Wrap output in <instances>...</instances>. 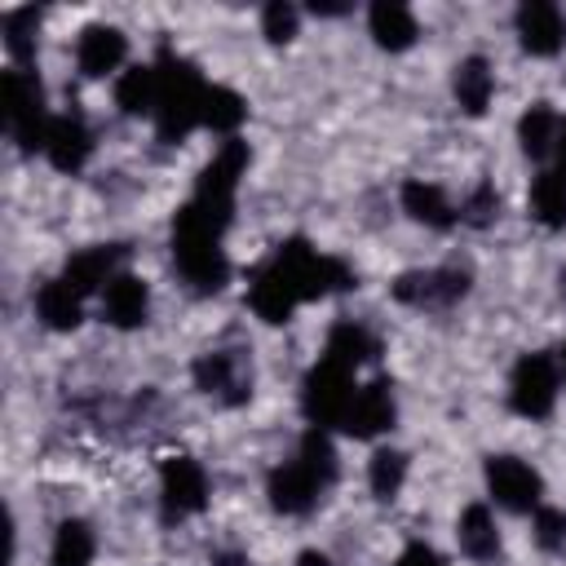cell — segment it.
Here are the masks:
<instances>
[{
	"label": "cell",
	"instance_id": "cell-1",
	"mask_svg": "<svg viewBox=\"0 0 566 566\" xmlns=\"http://www.w3.org/2000/svg\"><path fill=\"white\" fill-rule=\"evenodd\" d=\"M354 283H358V274L340 256H327V252L310 248L305 239H287L252 274L248 305L265 323H287L296 314V305L318 301V296H332V292H345Z\"/></svg>",
	"mask_w": 566,
	"mask_h": 566
},
{
	"label": "cell",
	"instance_id": "cell-2",
	"mask_svg": "<svg viewBox=\"0 0 566 566\" xmlns=\"http://www.w3.org/2000/svg\"><path fill=\"white\" fill-rule=\"evenodd\" d=\"M226 217L199 208L195 199H186L172 217V265L177 274L195 287V292H221L230 283V261L221 252V234H226Z\"/></svg>",
	"mask_w": 566,
	"mask_h": 566
},
{
	"label": "cell",
	"instance_id": "cell-3",
	"mask_svg": "<svg viewBox=\"0 0 566 566\" xmlns=\"http://www.w3.org/2000/svg\"><path fill=\"white\" fill-rule=\"evenodd\" d=\"M332 482H336V447H332L327 429L310 424V429L301 433V442H296V455L283 460V464L270 473L265 491H270V504H274L279 513L301 517V513H310V509L323 500V491H327Z\"/></svg>",
	"mask_w": 566,
	"mask_h": 566
},
{
	"label": "cell",
	"instance_id": "cell-4",
	"mask_svg": "<svg viewBox=\"0 0 566 566\" xmlns=\"http://www.w3.org/2000/svg\"><path fill=\"white\" fill-rule=\"evenodd\" d=\"M155 75H159V97H155V137L159 142H186L199 124H203V97H208V80L199 75L195 62L177 57L172 49H164L155 57Z\"/></svg>",
	"mask_w": 566,
	"mask_h": 566
},
{
	"label": "cell",
	"instance_id": "cell-5",
	"mask_svg": "<svg viewBox=\"0 0 566 566\" xmlns=\"http://www.w3.org/2000/svg\"><path fill=\"white\" fill-rule=\"evenodd\" d=\"M0 111H4V133L9 142H18V150H44V137H49V119L44 115V88H40V75L31 66H9L4 80H0Z\"/></svg>",
	"mask_w": 566,
	"mask_h": 566
},
{
	"label": "cell",
	"instance_id": "cell-6",
	"mask_svg": "<svg viewBox=\"0 0 566 566\" xmlns=\"http://www.w3.org/2000/svg\"><path fill=\"white\" fill-rule=\"evenodd\" d=\"M358 367L332 358V354H318V363L305 371V385H301V411L310 424L318 429H340L345 424V411L358 394V380H354Z\"/></svg>",
	"mask_w": 566,
	"mask_h": 566
},
{
	"label": "cell",
	"instance_id": "cell-7",
	"mask_svg": "<svg viewBox=\"0 0 566 566\" xmlns=\"http://www.w3.org/2000/svg\"><path fill=\"white\" fill-rule=\"evenodd\" d=\"M562 394V367L553 354H522L509 376V407L526 420H548Z\"/></svg>",
	"mask_w": 566,
	"mask_h": 566
},
{
	"label": "cell",
	"instance_id": "cell-8",
	"mask_svg": "<svg viewBox=\"0 0 566 566\" xmlns=\"http://www.w3.org/2000/svg\"><path fill=\"white\" fill-rule=\"evenodd\" d=\"M473 274L464 265H433V270H407L394 279V301L416 310H447L469 296Z\"/></svg>",
	"mask_w": 566,
	"mask_h": 566
},
{
	"label": "cell",
	"instance_id": "cell-9",
	"mask_svg": "<svg viewBox=\"0 0 566 566\" xmlns=\"http://www.w3.org/2000/svg\"><path fill=\"white\" fill-rule=\"evenodd\" d=\"M486 491L509 513H535L544 504V478L522 455H491L486 460Z\"/></svg>",
	"mask_w": 566,
	"mask_h": 566
},
{
	"label": "cell",
	"instance_id": "cell-10",
	"mask_svg": "<svg viewBox=\"0 0 566 566\" xmlns=\"http://www.w3.org/2000/svg\"><path fill=\"white\" fill-rule=\"evenodd\" d=\"M190 371H195V385L226 407H239L252 398V363L239 349H208L195 358Z\"/></svg>",
	"mask_w": 566,
	"mask_h": 566
},
{
	"label": "cell",
	"instance_id": "cell-11",
	"mask_svg": "<svg viewBox=\"0 0 566 566\" xmlns=\"http://www.w3.org/2000/svg\"><path fill=\"white\" fill-rule=\"evenodd\" d=\"M203 504H208V473H203V464L190 460V455L164 460V469H159V513H164V522L195 517Z\"/></svg>",
	"mask_w": 566,
	"mask_h": 566
},
{
	"label": "cell",
	"instance_id": "cell-12",
	"mask_svg": "<svg viewBox=\"0 0 566 566\" xmlns=\"http://www.w3.org/2000/svg\"><path fill=\"white\" fill-rule=\"evenodd\" d=\"M124 57H128V40H124V31L111 27V22H93V27H84L80 40H75V66H80V75H88V80L119 75Z\"/></svg>",
	"mask_w": 566,
	"mask_h": 566
},
{
	"label": "cell",
	"instance_id": "cell-13",
	"mask_svg": "<svg viewBox=\"0 0 566 566\" xmlns=\"http://www.w3.org/2000/svg\"><path fill=\"white\" fill-rule=\"evenodd\" d=\"M394 416H398V407H394V385H389L385 376H376V380L358 385V394H354V402H349L340 429L354 433V438H376V433H385V429L394 424Z\"/></svg>",
	"mask_w": 566,
	"mask_h": 566
},
{
	"label": "cell",
	"instance_id": "cell-14",
	"mask_svg": "<svg viewBox=\"0 0 566 566\" xmlns=\"http://www.w3.org/2000/svg\"><path fill=\"white\" fill-rule=\"evenodd\" d=\"M513 22H517V40L531 57H553L566 44V18L548 0H526Z\"/></svg>",
	"mask_w": 566,
	"mask_h": 566
},
{
	"label": "cell",
	"instance_id": "cell-15",
	"mask_svg": "<svg viewBox=\"0 0 566 566\" xmlns=\"http://www.w3.org/2000/svg\"><path fill=\"white\" fill-rule=\"evenodd\" d=\"M93 155V133L80 115H53L49 119V137H44V159L57 172H80Z\"/></svg>",
	"mask_w": 566,
	"mask_h": 566
},
{
	"label": "cell",
	"instance_id": "cell-16",
	"mask_svg": "<svg viewBox=\"0 0 566 566\" xmlns=\"http://www.w3.org/2000/svg\"><path fill=\"white\" fill-rule=\"evenodd\" d=\"M119 261H124V248H119V243L80 248V252H71L62 279H66L80 296H93V292H106V283L119 274Z\"/></svg>",
	"mask_w": 566,
	"mask_h": 566
},
{
	"label": "cell",
	"instance_id": "cell-17",
	"mask_svg": "<svg viewBox=\"0 0 566 566\" xmlns=\"http://www.w3.org/2000/svg\"><path fill=\"white\" fill-rule=\"evenodd\" d=\"M102 314H106V323H115V327H142L146 314H150V287H146V279L119 270V274L106 283V292H102Z\"/></svg>",
	"mask_w": 566,
	"mask_h": 566
},
{
	"label": "cell",
	"instance_id": "cell-18",
	"mask_svg": "<svg viewBox=\"0 0 566 566\" xmlns=\"http://www.w3.org/2000/svg\"><path fill=\"white\" fill-rule=\"evenodd\" d=\"M402 212H407L411 221L429 226V230H451V226L460 221V208L447 199V190L433 186V181H424V177L402 181Z\"/></svg>",
	"mask_w": 566,
	"mask_h": 566
},
{
	"label": "cell",
	"instance_id": "cell-19",
	"mask_svg": "<svg viewBox=\"0 0 566 566\" xmlns=\"http://www.w3.org/2000/svg\"><path fill=\"white\" fill-rule=\"evenodd\" d=\"M367 31H371V40H376L380 49L402 53V49L416 44L420 22H416V13H411L407 4H398V0H376V4L367 9Z\"/></svg>",
	"mask_w": 566,
	"mask_h": 566
},
{
	"label": "cell",
	"instance_id": "cell-20",
	"mask_svg": "<svg viewBox=\"0 0 566 566\" xmlns=\"http://www.w3.org/2000/svg\"><path fill=\"white\" fill-rule=\"evenodd\" d=\"M35 318L53 332H71L84 318V296L66 279H49L35 287Z\"/></svg>",
	"mask_w": 566,
	"mask_h": 566
},
{
	"label": "cell",
	"instance_id": "cell-21",
	"mask_svg": "<svg viewBox=\"0 0 566 566\" xmlns=\"http://www.w3.org/2000/svg\"><path fill=\"white\" fill-rule=\"evenodd\" d=\"M451 88H455V102L469 111V115H482L491 106V93H495V71L486 57H460L455 62V75H451Z\"/></svg>",
	"mask_w": 566,
	"mask_h": 566
},
{
	"label": "cell",
	"instance_id": "cell-22",
	"mask_svg": "<svg viewBox=\"0 0 566 566\" xmlns=\"http://www.w3.org/2000/svg\"><path fill=\"white\" fill-rule=\"evenodd\" d=\"M155 97H159L155 62H137L115 75V106L124 115H155Z\"/></svg>",
	"mask_w": 566,
	"mask_h": 566
},
{
	"label": "cell",
	"instance_id": "cell-23",
	"mask_svg": "<svg viewBox=\"0 0 566 566\" xmlns=\"http://www.w3.org/2000/svg\"><path fill=\"white\" fill-rule=\"evenodd\" d=\"M455 539H460V553L469 562H495L500 553V531H495V517L486 504H469L460 513V526H455Z\"/></svg>",
	"mask_w": 566,
	"mask_h": 566
},
{
	"label": "cell",
	"instance_id": "cell-24",
	"mask_svg": "<svg viewBox=\"0 0 566 566\" xmlns=\"http://www.w3.org/2000/svg\"><path fill=\"white\" fill-rule=\"evenodd\" d=\"M557 124H562V115H557L548 102H535V106H526V111H522V119H517V142H522V150H526L535 164L553 159Z\"/></svg>",
	"mask_w": 566,
	"mask_h": 566
},
{
	"label": "cell",
	"instance_id": "cell-25",
	"mask_svg": "<svg viewBox=\"0 0 566 566\" xmlns=\"http://www.w3.org/2000/svg\"><path fill=\"white\" fill-rule=\"evenodd\" d=\"M323 354H332V358H340V363H349V367H363V363H371V358L380 354V340H376L363 323L345 318V323H336V327L327 332Z\"/></svg>",
	"mask_w": 566,
	"mask_h": 566
},
{
	"label": "cell",
	"instance_id": "cell-26",
	"mask_svg": "<svg viewBox=\"0 0 566 566\" xmlns=\"http://www.w3.org/2000/svg\"><path fill=\"white\" fill-rule=\"evenodd\" d=\"M97 553V539H93V526L80 522V517H66L57 531H53V548H49V566H88Z\"/></svg>",
	"mask_w": 566,
	"mask_h": 566
},
{
	"label": "cell",
	"instance_id": "cell-27",
	"mask_svg": "<svg viewBox=\"0 0 566 566\" xmlns=\"http://www.w3.org/2000/svg\"><path fill=\"white\" fill-rule=\"evenodd\" d=\"M531 217L548 230H562L566 226V177L544 168L535 181H531Z\"/></svg>",
	"mask_w": 566,
	"mask_h": 566
},
{
	"label": "cell",
	"instance_id": "cell-28",
	"mask_svg": "<svg viewBox=\"0 0 566 566\" xmlns=\"http://www.w3.org/2000/svg\"><path fill=\"white\" fill-rule=\"evenodd\" d=\"M243 119H248V102H243L234 88H226V84H208V97H203V128H212V133H221V137L230 142Z\"/></svg>",
	"mask_w": 566,
	"mask_h": 566
},
{
	"label": "cell",
	"instance_id": "cell-29",
	"mask_svg": "<svg viewBox=\"0 0 566 566\" xmlns=\"http://www.w3.org/2000/svg\"><path fill=\"white\" fill-rule=\"evenodd\" d=\"M0 31H4L9 62H13V66H31V57H35V31H40V13H35L31 4H27V9H4Z\"/></svg>",
	"mask_w": 566,
	"mask_h": 566
},
{
	"label": "cell",
	"instance_id": "cell-30",
	"mask_svg": "<svg viewBox=\"0 0 566 566\" xmlns=\"http://www.w3.org/2000/svg\"><path fill=\"white\" fill-rule=\"evenodd\" d=\"M402 482H407V455H402L398 447H380V451L371 455V464H367V486H371V495H376V500H394V495L402 491Z\"/></svg>",
	"mask_w": 566,
	"mask_h": 566
},
{
	"label": "cell",
	"instance_id": "cell-31",
	"mask_svg": "<svg viewBox=\"0 0 566 566\" xmlns=\"http://www.w3.org/2000/svg\"><path fill=\"white\" fill-rule=\"evenodd\" d=\"M296 27H301L296 4L274 0V4H265V9H261V35H265L270 44H287V40L296 35Z\"/></svg>",
	"mask_w": 566,
	"mask_h": 566
},
{
	"label": "cell",
	"instance_id": "cell-32",
	"mask_svg": "<svg viewBox=\"0 0 566 566\" xmlns=\"http://www.w3.org/2000/svg\"><path fill=\"white\" fill-rule=\"evenodd\" d=\"M495 217H500V195H495V186H491V181H482V186L460 203V221L482 230V226H491Z\"/></svg>",
	"mask_w": 566,
	"mask_h": 566
},
{
	"label": "cell",
	"instance_id": "cell-33",
	"mask_svg": "<svg viewBox=\"0 0 566 566\" xmlns=\"http://www.w3.org/2000/svg\"><path fill=\"white\" fill-rule=\"evenodd\" d=\"M535 544L544 553L566 548V509H553V504H539L535 509Z\"/></svg>",
	"mask_w": 566,
	"mask_h": 566
},
{
	"label": "cell",
	"instance_id": "cell-34",
	"mask_svg": "<svg viewBox=\"0 0 566 566\" xmlns=\"http://www.w3.org/2000/svg\"><path fill=\"white\" fill-rule=\"evenodd\" d=\"M394 566H442V557H438V548L433 544H424V539H411L398 557H394Z\"/></svg>",
	"mask_w": 566,
	"mask_h": 566
},
{
	"label": "cell",
	"instance_id": "cell-35",
	"mask_svg": "<svg viewBox=\"0 0 566 566\" xmlns=\"http://www.w3.org/2000/svg\"><path fill=\"white\" fill-rule=\"evenodd\" d=\"M553 172L566 177V119L557 124V142H553Z\"/></svg>",
	"mask_w": 566,
	"mask_h": 566
},
{
	"label": "cell",
	"instance_id": "cell-36",
	"mask_svg": "<svg viewBox=\"0 0 566 566\" xmlns=\"http://www.w3.org/2000/svg\"><path fill=\"white\" fill-rule=\"evenodd\" d=\"M296 566H332V557H327V553H314V548H305V553L296 557Z\"/></svg>",
	"mask_w": 566,
	"mask_h": 566
},
{
	"label": "cell",
	"instance_id": "cell-37",
	"mask_svg": "<svg viewBox=\"0 0 566 566\" xmlns=\"http://www.w3.org/2000/svg\"><path fill=\"white\" fill-rule=\"evenodd\" d=\"M212 566H248V557H243V553H217Z\"/></svg>",
	"mask_w": 566,
	"mask_h": 566
},
{
	"label": "cell",
	"instance_id": "cell-38",
	"mask_svg": "<svg viewBox=\"0 0 566 566\" xmlns=\"http://www.w3.org/2000/svg\"><path fill=\"white\" fill-rule=\"evenodd\" d=\"M557 367H562V380H566V345H562V354H557Z\"/></svg>",
	"mask_w": 566,
	"mask_h": 566
},
{
	"label": "cell",
	"instance_id": "cell-39",
	"mask_svg": "<svg viewBox=\"0 0 566 566\" xmlns=\"http://www.w3.org/2000/svg\"><path fill=\"white\" fill-rule=\"evenodd\" d=\"M562 296H566V270H562Z\"/></svg>",
	"mask_w": 566,
	"mask_h": 566
}]
</instances>
